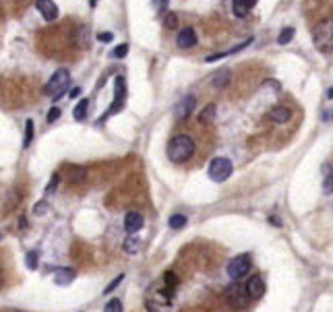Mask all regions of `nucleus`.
<instances>
[{
	"mask_svg": "<svg viewBox=\"0 0 333 312\" xmlns=\"http://www.w3.org/2000/svg\"><path fill=\"white\" fill-rule=\"evenodd\" d=\"M195 153V141L189 135H176L168 143V159L172 163H184Z\"/></svg>",
	"mask_w": 333,
	"mask_h": 312,
	"instance_id": "nucleus-1",
	"label": "nucleus"
},
{
	"mask_svg": "<svg viewBox=\"0 0 333 312\" xmlns=\"http://www.w3.org/2000/svg\"><path fill=\"white\" fill-rule=\"evenodd\" d=\"M68 85H71V73H68L66 68H58V71L50 77V81L46 83L44 91H46V95H48L50 99L56 101V99H60L66 93Z\"/></svg>",
	"mask_w": 333,
	"mask_h": 312,
	"instance_id": "nucleus-2",
	"label": "nucleus"
},
{
	"mask_svg": "<svg viewBox=\"0 0 333 312\" xmlns=\"http://www.w3.org/2000/svg\"><path fill=\"white\" fill-rule=\"evenodd\" d=\"M313 42L321 52H331L333 50V19L331 17L323 19L315 25Z\"/></svg>",
	"mask_w": 333,
	"mask_h": 312,
	"instance_id": "nucleus-3",
	"label": "nucleus"
},
{
	"mask_svg": "<svg viewBox=\"0 0 333 312\" xmlns=\"http://www.w3.org/2000/svg\"><path fill=\"white\" fill-rule=\"evenodd\" d=\"M232 170H234V166H232V161L228 157H215L209 163V178L213 182H223L232 176Z\"/></svg>",
	"mask_w": 333,
	"mask_h": 312,
	"instance_id": "nucleus-4",
	"label": "nucleus"
},
{
	"mask_svg": "<svg viewBox=\"0 0 333 312\" xmlns=\"http://www.w3.org/2000/svg\"><path fill=\"white\" fill-rule=\"evenodd\" d=\"M226 298L230 302V306L232 308H238V310H242L249 306V300H251V296L249 292H246V285H240V283H232L228 290H226Z\"/></svg>",
	"mask_w": 333,
	"mask_h": 312,
	"instance_id": "nucleus-5",
	"label": "nucleus"
},
{
	"mask_svg": "<svg viewBox=\"0 0 333 312\" xmlns=\"http://www.w3.org/2000/svg\"><path fill=\"white\" fill-rule=\"evenodd\" d=\"M114 104L110 108V112L108 114H116V112H120L122 108H125V99H127V83L122 77H116L114 79Z\"/></svg>",
	"mask_w": 333,
	"mask_h": 312,
	"instance_id": "nucleus-6",
	"label": "nucleus"
},
{
	"mask_svg": "<svg viewBox=\"0 0 333 312\" xmlns=\"http://www.w3.org/2000/svg\"><path fill=\"white\" fill-rule=\"evenodd\" d=\"M251 269V263H249V256H236V259H232L228 263V275L232 279H240L244 277L246 273Z\"/></svg>",
	"mask_w": 333,
	"mask_h": 312,
	"instance_id": "nucleus-7",
	"label": "nucleus"
},
{
	"mask_svg": "<svg viewBox=\"0 0 333 312\" xmlns=\"http://www.w3.org/2000/svg\"><path fill=\"white\" fill-rule=\"evenodd\" d=\"M176 46L182 50H189V48H195L197 46V33L192 27H184L178 31V37H176Z\"/></svg>",
	"mask_w": 333,
	"mask_h": 312,
	"instance_id": "nucleus-8",
	"label": "nucleus"
},
{
	"mask_svg": "<svg viewBox=\"0 0 333 312\" xmlns=\"http://www.w3.org/2000/svg\"><path fill=\"white\" fill-rule=\"evenodd\" d=\"M35 9L42 13L46 21H56L58 19V6L54 4V0H35Z\"/></svg>",
	"mask_w": 333,
	"mask_h": 312,
	"instance_id": "nucleus-9",
	"label": "nucleus"
},
{
	"mask_svg": "<svg viewBox=\"0 0 333 312\" xmlns=\"http://www.w3.org/2000/svg\"><path fill=\"white\" fill-rule=\"evenodd\" d=\"M246 292H249V296L253 300H259L265 296V281H263L261 275H253L249 281H246Z\"/></svg>",
	"mask_w": 333,
	"mask_h": 312,
	"instance_id": "nucleus-10",
	"label": "nucleus"
},
{
	"mask_svg": "<svg viewBox=\"0 0 333 312\" xmlns=\"http://www.w3.org/2000/svg\"><path fill=\"white\" fill-rule=\"evenodd\" d=\"M195 106H197L195 95H187L184 99H180V104H178V106L174 108V116H176V118H184V116L192 114V110H195Z\"/></svg>",
	"mask_w": 333,
	"mask_h": 312,
	"instance_id": "nucleus-11",
	"label": "nucleus"
},
{
	"mask_svg": "<svg viewBox=\"0 0 333 312\" xmlns=\"http://www.w3.org/2000/svg\"><path fill=\"white\" fill-rule=\"evenodd\" d=\"M269 118L273 120L275 124H285L290 118H292V110L285 106H273L269 110Z\"/></svg>",
	"mask_w": 333,
	"mask_h": 312,
	"instance_id": "nucleus-12",
	"label": "nucleus"
},
{
	"mask_svg": "<svg viewBox=\"0 0 333 312\" xmlns=\"http://www.w3.org/2000/svg\"><path fill=\"white\" fill-rule=\"evenodd\" d=\"M143 215L141 213H137V211H128L127 213V217H125V228H127V232L128 234H135V232H139L143 228Z\"/></svg>",
	"mask_w": 333,
	"mask_h": 312,
	"instance_id": "nucleus-13",
	"label": "nucleus"
},
{
	"mask_svg": "<svg viewBox=\"0 0 333 312\" xmlns=\"http://www.w3.org/2000/svg\"><path fill=\"white\" fill-rule=\"evenodd\" d=\"M75 277H77V273L75 269H56L54 271V283L56 285H71L75 281Z\"/></svg>",
	"mask_w": 333,
	"mask_h": 312,
	"instance_id": "nucleus-14",
	"label": "nucleus"
},
{
	"mask_svg": "<svg viewBox=\"0 0 333 312\" xmlns=\"http://www.w3.org/2000/svg\"><path fill=\"white\" fill-rule=\"evenodd\" d=\"M25 6H27V0H0V15L25 11Z\"/></svg>",
	"mask_w": 333,
	"mask_h": 312,
	"instance_id": "nucleus-15",
	"label": "nucleus"
},
{
	"mask_svg": "<svg viewBox=\"0 0 333 312\" xmlns=\"http://www.w3.org/2000/svg\"><path fill=\"white\" fill-rule=\"evenodd\" d=\"M254 4H257V0H232V11H234L236 17L244 19Z\"/></svg>",
	"mask_w": 333,
	"mask_h": 312,
	"instance_id": "nucleus-16",
	"label": "nucleus"
},
{
	"mask_svg": "<svg viewBox=\"0 0 333 312\" xmlns=\"http://www.w3.org/2000/svg\"><path fill=\"white\" fill-rule=\"evenodd\" d=\"M232 81V73L228 71V68H220L218 73H213L211 75V83H213V87L215 89H223V87H228Z\"/></svg>",
	"mask_w": 333,
	"mask_h": 312,
	"instance_id": "nucleus-17",
	"label": "nucleus"
},
{
	"mask_svg": "<svg viewBox=\"0 0 333 312\" xmlns=\"http://www.w3.org/2000/svg\"><path fill=\"white\" fill-rule=\"evenodd\" d=\"M64 172H66V176L71 182H83L85 178H87V170L83 166H66Z\"/></svg>",
	"mask_w": 333,
	"mask_h": 312,
	"instance_id": "nucleus-18",
	"label": "nucleus"
},
{
	"mask_svg": "<svg viewBox=\"0 0 333 312\" xmlns=\"http://www.w3.org/2000/svg\"><path fill=\"white\" fill-rule=\"evenodd\" d=\"M323 192H327V194L333 192V168L329 163L323 166Z\"/></svg>",
	"mask_w": 333,
	"mask_h": 312,
	"instance_id": "nucleus-19",
	"label": "nucleus"
},
{
	"mask_svg": "<svg viewBox=\"0 0 333 312\" xmlns=\"http://www.w3.org/2000/svg\"><path fill=\"white\" fill-rule=\"evenodd\" d=\"M215 112H218V106H215V104L205 106V110L199 114V122L201 124H211L215 120Z\"/></svg>",
	"mask_w": 333,
	"mask_h": 312,
	"instance_id": "nucleus-20",
	"label": "nucleus"
},
{
	"mask_svg": "<svg viewBox=\"0 0 333 312\" xmlns=\"http://www.w3.org/2000/svg\"><path fill=\"white\" fill-rule=\"evenodd\" d=\"M139 250H141V240L135 238V236H130L125 240V252L128 254H137Z\"/></svg>",
	"mask_w": 333,
	"mask_h": 312,
	"instance_id": "nucleus-21",
	"label": "nucleus"
},
{
	"mask_svg": "<svg viewBox=\"0 0 333 312\" xmlns=\"http://www.w3.org/2000/svg\"><path fill=\"white\" fill-rule=\"evenodd\" d=\"M87 110H89V101H87V99H81L79 104L75 106V110H73L75 120H83L85 116H87Z\"/></svg>",
	"mask_w": 333,
	"mask_h": 312,
	"instance_id": "nucleus-22",
	"label": "nucleus"
},
{
	"mask_svg": "<svg viewBox=\"0 0 333 312\" xmlns=\"http://www.w3.org/2000/svg\"><path fill=\"white\" fill-rule=\"evenodd\" d=\"M168 225L172 230H182L184 225H187V215H180V213H176V215H172L168 219Z\"/></svg>",
	"mask_w": 333,
	"mask_h": 312,
	"instance_id": "nucleus-23",
	"label": "nucleus"
},
{
	"mask_svg": "<svg viewBox=\"0 0 333 312\" xmlns=\"http://www.w3.org/2000/svg\"><path fill=\"white\" fill-rule=\"evenodd\" d=\"M37 261H40V252H37V250H29V252H27V256H25L27 269L35 271V269H37Z\"/></svg>",
	"mask_w": 333,
	"mask_h": 312,
	"instance_id": "nucleus-24",
	"label": "nucleus"
},
{
	"mask_svg": "<svg viewBox=\"0 0 333 312\" xmlns=\"http://www.w3.org/2000/svg\"><path fill=\"white\" fill-rule=\"evenodd\" d=\"M292 37H294V29H292V27H285V29H282L280 37H277V44H280V46H285V44L292 42Z\"/></svg>",
	"mask_w": 333,
	"mask_h": 312,
	"instance_id": "nucleus-25",
	"label": "nucleus"
},
{
	"mask_svg": "<svg viewBox=\"0 0 333 312\" xmlns=\"http://www.w3.org/2000/svg\"><path fill=\"white\" fill-rule=\"evenodd\" d=\"M32 139H33V122L27 120V122H25V141H23V147H29V145H32Z\"/></svg>",
	"mask_w": 333,
	"mask_h": 312,
	"instance_id": "nucleus-26",
	"label": "nucleus"
},
{
	"mask_svg": "<svg viewBox=\"0 0 333 312\" xmlns=\"http://www.w3.org/2000/svg\"><path fill=\"white\" fill-rule=\"evenodd\" d=\"M104 312H122V304H120V300H118V298H112L110 302L106 304Z\"/></svg>",
	"mask_w": 333,
	"mask_h": 312,
	"instance_id": "nucleus-27",
	"label": "nucleus"
},
{
	"mask_svg": "<svg viewBox=\"0 0 333 312\" xmlns=\"http://www.w3.org/2000/svg\"><path fill=\"white\" fill-rule=\"evenodd\" d=\"M164 25H166V29H176L178 27V17H176L174 13H166Z\"/></svg>",
	"mask_w": 333,
	"mask_h": 312,
	"instance_id": "nucleus-28",
	"label": "nucleus"
},
{
	"mask_svg": "<svg viewBox=\"0 0 333 312\" xmlns=\"http://www.w3.org/2000/svg\"><path fill=\"white\" fill-rule=\"evenodd\" d=\"M58 182H60V176L58 174H54L52 178H50V182H48V186H46V197H48V194H52L54 190L58 188Z\"/></svg>",
	"mask_w": 333,
	"mask_h": 312,
	"instance_id": "nucleus-29",
	"label": "nucleus"
},
{
	"mask_svg": "<svg viewBox=\"0 0 333 312\" xmlns=\"http://www.w3.org/2000/svg\"><path fill=\"white\" fill-rule=\"evenodd\" d=\"M50 211V205H48V203H46V201H40V203H37V205L33 207V215H46V213H48Z\"/></svg>",
	"mask_w": 333,
	"mask_h": 312,
	"instance_id": "nucleus-30",
	"label": "nucleus"
},
{
	"mask_svg": "<svg viewBox=\"0 0 333 312\" xmlns=\"http://www.w3.org/2000/svg\"><path fill=\"white\" fill-rule=\"evenodd\" d=\"M153 9H156V13L164 15L168 9V0H153Z\"/></svg>",
	"mask_w": 333,
	"mask_h": 312,
	"instance_id": "nucleus-31",
	"label": "nucleus"
},
{
	"mask_svg": "<svg viewBox=\"0 0 333 312\" xmlns=\"http://www.w3.org/2000/svg\"><path fill=\"white\" fill-rule=\"evenodd\" d=\"M127 52H128V46H127V44H120L118 48H116V50L112 52V56H114V58H125V56H127Z\"/></svg>",
	"mask_w": 333,
	"mask_h": 312,
	"instance_id": "nucleus-32",
	"label": "nucleus"
},
{
	"mask_svg": "<svg viewBox=\"0 0 333 312\" xmlns=\"http://www.w3.org/2000/svg\"><path fill=\"white\" fill-rule=\"evenodd\" d=\"M60 118V110H58V108H52V110L48 112V122L52 124V122H56Z\"/></svg>",
	"mask_w": 333,
	"mask_h": 312,
	"instance_id": "nucleus-33",
	"label": "nucleus"
},
{
	"mask_svg": "<svg viewBox=\"0 0 333 312\" xmlns=\"http://www.w3.org/2000/svg\"><path fill=\"white\" fill-rule=\"evenodd\" d=\"M122 279H125V275H118V277H114V281H112L110 285H108V287H106V290H104V294H110V292L114 290V287H116V285H118V283L122 281Z\"/></svg>",
	"mask_w": 333,
	"mask_h": 312,
	"instance_id": "nucleus-34",
	"label": "nucleus"
},
{
	"mask_svg": "<svg viewBox=\"0 0 333 312\" xmlns=\"http://www.w3.org/2000/svg\"><path fill=\"white\" fill-rule=\"evenodd\" d=\"M166 283L168 285H178V279H176V275H174V273H166Z\"/></svg>",
	"mask_w": 333,
	"mask_h": 312,
	"instance_id": "nucleus-35",
	"label": "nucleus"
},
{
	"mask_svg": "<svg viewBox=\"0 0 333 312\" xmlns=\"http://www.w3.org/2000/svg\"><path fill=\"white\" fill-rule=\"evenodd\" d=\"M97 40L108 44V42H112V40H114V35H112V33H99V35H97Z\"/></svg>",
	"mask_w": 333,
	"mask_h": 312,
	"instance_id": "nucleus-36",
	"label": "nucleus"
},
{
	"mask_svg": "<svg viewBox=\"0 0 333 312\" xmlns=\"http://www.w3.org/2000/svg\"><path fill=\"white\" fill-rule=\"evenodd\" d=\"M79 93H81V89H79V87H75V89L71 91V97H77V95H79Z\"/></svg>",
	"mask_w": 333,
	"mask_h": 312,
	"instance_id": "nucleus-37",
	"label": "nucleus"
},
{
	"mask_svg": "<svg viewBox=\"0 0 333 312\" xmlns=\"http://www.w3.org/2000/svg\"><path fill=\"white\" fill-rule=\"evenodd\" d=\"M2 281H4V279H2V271H0V287H2Z\"/></svg>",
	"mask_w": 333,
	"mask_h": 312,
	"instance_id": "nucleus-38",
	"label": "nucleus"
},
{
	"mask_svg": "<svg viewBox=\"0 0 333 312\" xmlns=\"http://www.w3.org/2000/svg\"><path fill=\"white\" fill-rule=\"evenodd\" d=\"M147 308H149V312H158L156 308H151V306H147Z\"/></svg>",
	"mask_w": 333,
	"mask_h": 312,
	"instance_id": "nucleus-39",
	"label": "nucleus"
},
{
	"mask_svg": "<svg viewBox=\"0 0 333 312\" xmlns=\"http://www.w3.org/2000/svg\"><path fill=\"white\" fill-rule=\"evenodd\" d=\"M95 2H97V0H91V6H95Z\"/></svg>",
	"mask_w": 333,
	"mask_h": 312,
	"instance_id": "nucleus-40",
	"label": "nucleus"
},
{
	"mask_svg": "<svg viewBox=\"0 0 333 312\" xmlns=\"http://www.w3.org/2000/svg\"><path fill=\"white\" fill-rule=\"evenodd\" d=\"M331 118H333V116H331Z\"/></svg>",
	"mask_w": 333,
	"mask_h": 312,
	"instance_id": "nucleus-41",
	"label": "nucleus"
}]
</instances>
